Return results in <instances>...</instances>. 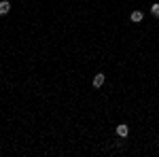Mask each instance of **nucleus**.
<instances>
[{"label":"nucleus","mask_w":159,"mask_h":157,"mask_svg":"<svg viewBox=\"0 0 159 157\" xmlns=\"http://www.w3.org/2000/svg\"><path fill=\"white\" fill-rule=\"evenodd\" d=\"M104 85V74H96L93 77V87H102Z\"/></svg>","instance_id":"f257e3e1"},{"label":"nucleus","mask_w":159,"mask_h":157,"mask_svg":"<svg viewBox=\"0 0 159 157\" xmlns=\"http://www.w3.org/2000/svg\"><path fill=\"white\" fill-rule=\"evenodd\" d=\"M117 134L125 138L127 134H129V127H127V125H117Z\"/></svg>","instance_id":"f03ea898"},{"label":"nucleus","mask_w":159,"mask_h":157,"mask_svg":"<svg viewBox=\"0 0 159 157\" xmlns=\"http://www.w3.org/2000/svg\"><path fill=\"white\" fill-rule=\"evenodd\" d=\"M151 13H153L155 17H159V2H157V4H153V6H151Z\"/></svg>","instance_id":"39448f33"},{"label":"nucleus","mask_w":159,"mask_h":157,"mask_svg":"<svg viewBox=\"0 0 159 157\" xmlns=\"http://www.w3.org/2000/svg\"><path fill=\"white\" fill-rule=\"evenodd\" d=\"M11 11V4L9 2H0V15H6Z\"/></svg>","instance_id":"7ed1b4c3"},{"label":"nucleus","mask_w":159,"mask_h":157,"mask_svg":"<svg viewBox=\"0 0 159 157\" xmlns=\"http://www.w3.org/2000/svg\"><path fill=\"white\" fill-rule=\"evenodd\" d=\"M132 21H136V23L142 21V13H140V11H134V13H132Z\"/></svg>","instance_id":"20e7f679"}]
</instances>
